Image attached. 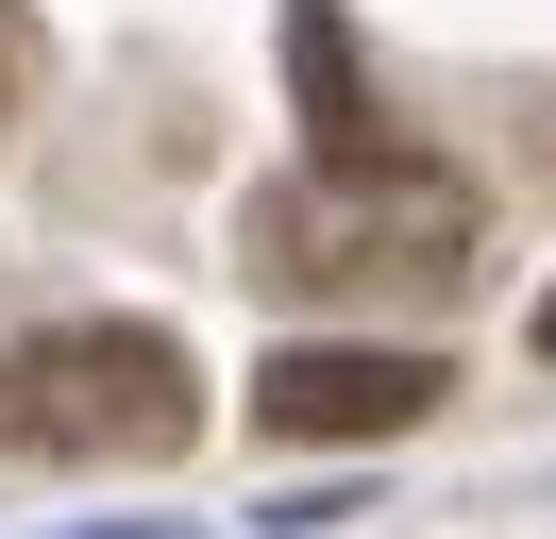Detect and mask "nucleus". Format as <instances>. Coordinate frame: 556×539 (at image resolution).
<instances>
[{"instance_id": "obj_1", "label": "nucleus", "mask_w": 556, "mask_h": 539, "mask_svg": "<svg viewBox=\"0 0 556 539\" xmlns=\"http://www.w3.org/2000/svg\"><path fill=\"white\" fill-rule=\"evenodd\" d=\"M253 270L270 287H455L472 270V186L421 152H320L304 186L253 202Z\"/></svg>"}, {"instance_id": "obj_2", "label": "nucleus", "mask_w": 556, "mask_h": 539, "mask_svg": "<svg viewBox=\"0 0 556 539\" xmlns=\"http://www.w3.org/2000/svg\"><path fill=\"white\" fill-rule=\"evenodd\" d=\"M203 438V371L152 321H51L0 337V455H186Z\"/></svg>"}, {"instance_id": "obj_3", "label": "nucleus", "mask_w": 556, "mask_h": 539, "mask_svg": "<svg viewBox=\"0 0 556 539\" xmlns=\"http://www.w3.org/2000/svg\"><path fill=\"white\" fill-rule=\"evenodd\" d=\"M439 388H455L439 354H388V337H304V354L253 371V422H270V438H405V422H439Z\"/></svg>"}, {"instance_id": "obj_4", "label": "nucleus", "mask_w": 556, "mask_h": 539, "mask_svg": "<svg viewBox=\"0 0 556 539\" xmlns=\"http://www.w3.org/2000/svg\"><path fill=\"white\" fill-rule=\"evenodd\" d=\"M17 101H35V17L0 0V135H17Z\"/></svg>"}, {"instance_id": "obj_5", "label": "nucleus", "mask_w": 556, "mask_h": 539, "mask_svg": "<svg viewBox=\"0 0 556 539\" xmlns=\"http://www.w3.org/2000/svg\"><path fill=\"white\" fill-rule=\"evenodd\" d=\"M540 354H556V303H540Z\"/></svg>"}]
</instances>
